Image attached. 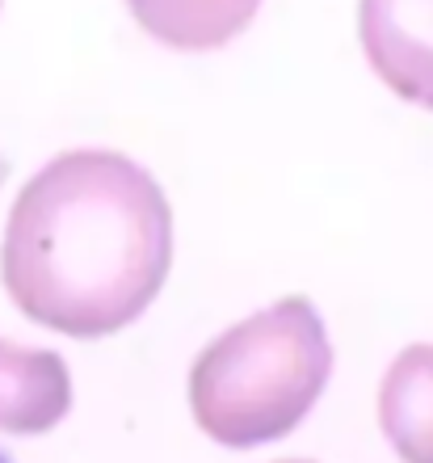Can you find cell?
I'll use <instances>...</instances> for the list:
<instances>
[{"label":"cell","mask_w":433,"mask_h":463,"mask_svg":"<svg viewBox=\"0 0 433 463\" xmlns=\"http://www.w3.org/2000/svg\"><path fill=\"white\" fill-rule=\"evenodd\" d=\"M173 261V211L144 165L106 147L47 160L9 211L0 279L30 320L106 337L147 312Z\"/></svg>","instance_id":"1"},{"label":"cell","mask_w":433,"mask_h":463,"mask_svg":"<svg viewBox=\"0 0 433 463\" xmlns=\"http://www.w3.org/2000/svg\"><path fill=\"white\" fill-rule=\"evenodd\" d=\"M328 371L333 345L320 312L307 299H278L198 354L193 417L223 447L274 442L307 417Z\"/></svg>","instance_id":"2"},{"label":"cell","mask_w":433,"mask_h":463,"mask_svg":"<svg viewBox=\"0 0 433 463\" xmlns=\"http://www.w3.org/2000/svg\"><path fill=\"white\" fill-rule=\"evenodd\" d=\"M358 38L396 98L433 110V0H362Z\"/></svg>","instance_id":"3"},{"label":"cell","mask_w":433,"mask_h":463,"mask_svg":"<svg viewBox=\"0 0 433 463\" xmlns=\"http://www.w3.org/2000/svg\"><path fill=\"white\" fill-rule=\"evenodd\" d=\"M72 379L60 354L0 342V430L42 434L68 413Z\"/></svg>","instance_id":"4"},{"label":"cell","mask_w":433,"mask_h":463,"mask_svg":"<svg viewBox=\"0 0 433 463\" xmlns=\"http://www.w3.org/2000/svg\"><path fill=\"white\" fill-rule=\"evenodd\" d=\"M387 442L404 463H433V345H409L379 392Z\"/></svg>","instance_id":"5"},{"label":"cell","mask_w":433,"mask_h":463,"mask_svg":"<svg viewBox=\"0 0 433 463\" xmlns=\"http://www.w3.org/2000/svg\"><path fill=\"white\" fill-rule=\"evenodd\" d=\"M147 34L177 51H219L249 30L261 0H127Z\"/></svg>","instance_id":"6"},{"label":"cell","mask_w":433,"mask_h":463,"mask_svg":"<svg viewBox=\"0 0 433 463\" xmlns=\"http://www.w3.org/2000/svg\"><path fill=\"white\" fill-rule=\"evenodd\" d=\"M0 177H5V173H0Z\"/></svg>","instance_id":"7"}]
</instances>
